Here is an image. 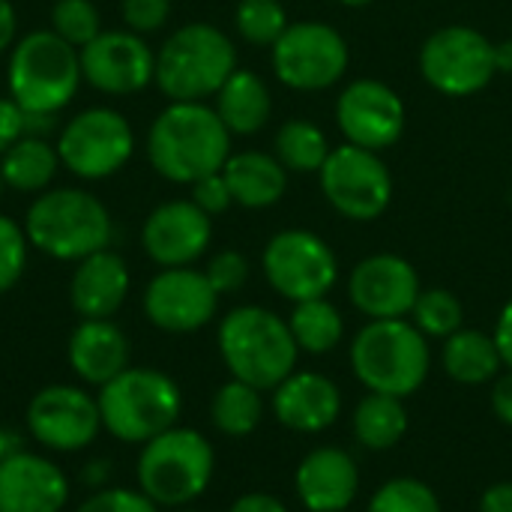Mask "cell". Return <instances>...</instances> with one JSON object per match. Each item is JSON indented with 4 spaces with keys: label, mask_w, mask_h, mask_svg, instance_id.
I'll use <instances>...</instances> for the list:
<instances>
[{
    "label": "cell",
    "mask_w": 512,
    "mask_h": 512,
    "mask_svg": "<svg viewBox=\"0 0 512 512\" xmlns=\"http://www.w3.org/2000/svg\"><path fill=\"white\" fill-rule=\"evenodd\" d=\"M147 156L171 183H195L225 168L231 132L204 102H171L150 126Z\"/></svg>",
    "instance_id": "1"
},
{
    "label": "cell",
    "mask_w": 512,
    "mask_h": 512,
    "mask_svg": "<svg viewBox=\"0 0 512 512\" xmlns=\"http://www.w3.org/2000/svg\"><path fill=\"white\" fill-rule=\"evenodd\" d=\"M351 372L366 393L408 399L423 390L432 372L429 339L411 318L369 321L348 348Z\"/></svg>",
    "instance_id": "2"
},
{
    "label": "cell",
    "mask_w": 512,
    "mask_h": 512,
    "mask_svg": "<svg viewBox=\"0 0 512 512\" xmlns=\"http://www.w3.org/2000/svg\"><path fill=\"white\" fill-rule=\"evenodd\" d=\"M219 357L231 378L258 387L261 393L276 390L291 372H297L300 348L285 318L264 306L231 309L216 333Z\"/></svg>",
    "instance_id": "3"
},
{
    "label": "cell",
    "mask_w": 512,
    "mask_h": 512,
    "mask_svg": "<svg viewBox=\"0 0 512 512\" xmlns=\"http://www.w3.org/2000/svg\"><path fill=\"white\" fill-rule=\"evenodd\" d=\"M216 474L213 444L189 426H171L141 444L135 477L138 489L162 510H183L198 501Z\"/></svg>",
    "instance_id": "4"
},
{
    "label": "cell",
    "mask_w": 512,
    "mask_h": 512,
    "mask_svg": "<svg viewBox=\"0 0 512 512\" xmlns=\"http://www.w3.org/2000/svg\"><path fill=\"white\" fill-rule=\"evenodd\" d=\"M102 429L123 444H147L177 426L183 393L177 381L150 366H129L96 393Z\"/></svg>",
    "instance_id": "5"
},
{
    "label": "cell",
    "mask_w": 512,
    "mask_h": 512,
    "mask_svg": "<svg viewBox=\"0 0 512 512\" xmlns=\"http://www.w3.org/2000/svg\"><path fill=\"white\" fill-rule=\"evenodd\" d=\"M237 69L234 42L213 24L195 21L168 36L156 54V84L171 102H201L216 96Z\"/></svg>",
    "instance_id": "6"
},
{
    "label": "cell",
    "mask_w": 512,
    "mask_h": 512,
    "mask_svg": "<svg viewBox=\"0 0 512 512\" xmlns=\"http://www.w3.org/2000/svg\"><path fill=\"white\" fill-rule=\"evenodd\" d=\"M24 234L39 252L57 261H81L108 249L111 219L90 192L54 189L30 204Z\"/></svg>",
    "instance_id": "7"
},
{
    "label": "cell",
    "mask_w": 512,
    "mask_h": 512,
    "mask_svg": "<svg viewBox=\"0 0 512 512\" xmlns=\"http://www.w3.org/2000/svg\"><path fill=\"white\" fill-rule=\"evenodd\" d=\"M81 60L54 30L27 33L9 57V93L21 111L57 114L75 96Z\"/></svg>",
    "instance_id": "8"
},
{
    "label": "cell",
    "mask_w": 512,
    "mask_h": 512,
    "mask_svg": "<svg viewBox=\"0 0 512 512\" xmlns=\"http://www.w3.org/2000/svg\"><path fill=\"white\" fill-rule=\"evenodd\" d=\"M261 267L270 288L291 303L327 297L339 282L336 252L327 246V240L303 228L279 231L270 237L261 255Z\"/></svg>",
    "instance_id": "9"
},
{
    "label": "cell",
    "mask_w": 512,
    "mask_h": 512,
    "mask_svg": "<svg viewBox=\"0 0 512 512\" xmlns=\"http://www.w3.org/2000/svg\"><path fill=\"white\" fill-rule=\"evenodd\" d=\"M420 72L438 93H480L498 75L495 42L468 24L441 27L420 48Z\"/></svg>",
    "instance_id": "10"
},
{
    "label": "cell",
    "mask_w": 512,
    "mask_h": 512,
    "mask_svg": "<svg viewBox=\"0 0 512 512\" xmlns=\"http://www.w3.org/2000/svg\"><path fill=\"white\" fill-rule=\"evenodd\" d=\"M318 174L324 198L345 219L372 222L393 201V177L375 150L342 144L330 150Z\"/></svg>",
    "instance_id": "11"
},
{
    "label": "cell",
    "mask_w": 512,
    "mask_h": 512,
    "mask_svg": "<svg viewBox=\"0 0 512 512\" xmlns=\"http://www.w3.org/2000/svg\"><path fill=\"white\" fill-rule=\"evenodd\" d=\"M345 36L324 21H297L273 45V69L285 87L327 90L348 69Z\"/></svg>",
    "instance_id": "12"
},
{
    "label": "cell",
    "mask_w": 512,
    "mask_h": 512,
    "mask_svg": "<svg viewBox=\"0 0 512 512\" xmlns=\"http://www.w3.org/2000/svg\"><path fill=\"white\" fill-rule=\"evenodd\" d=\"M132 147V126L111 108L81 111L66 123L57 141L60 162L84 180H102L120 171L129 162Z\"/></svg>",
    "instance_id": "13"
},
{
    "label": "cell",
    "mask_w": 512,
    "mask_h": 512,
    "mask_svg": "<svg viewBox=\"0 0 512 512\" xmlns=\"http://www.w3.org/2000/svg\"><path fill=\"white\" fill-rule=\"evenodd\" d=\"M102 429L99 402L84 387L51 384L27 405V432L51 453L87 450Z\"/></svg>",
    "instance_id": "14"
},
{
    "label": "cell",
    "mask_w": 512,
    "mask_h": 512,
    "mask_svg": "<svg viewBox=\"0 0 512 512\" xmlns=\"http://www.w3.org/2000/svg\"><path fill=\"white\" fill-rule=\"evenodd\" d=\"M219 294L201 270L165 267L144 291V315L165 333H195L213 321Z\"/></svg>",
    "instance_id": "15"
},
{
    "label": "cell",
    "mask_w": 512,
    "mask_h": 512,
    "mask_svg": "<svg viewBox=\"0 0 512 512\" xmlns=\"http://www.w3.org/2000/svg\"><path fill=\"white\" fill-rule=\"evenodd\" d=\"M420 291L423 285L414 264L393 252L363 258L348 276V297L369 321L408 318Z\"/></svg>",
    "instance_id": "16"
},
{
    "label": "cell",
    "mask_w": 512,
    "mask_h": 512,
    "mask_svg": "<svg viewBox=\"0 0 512 512\" xmlns=\"http://www.w3.org/2000/svg\"><path fill=\"white\" fill-rule=\"evenodd\" d=\"M336 123L348 144L378 153L402 138L405 102L384 81L360 78L342 90L336 102Z\"/></svg>",
    "instance_id": "17"
},
{
    "label": "cell",
    "mask_w": 512,
    "mask_h": 512,
    "mask_svg": "<svg viewBox=\"0 0 512 512\" xmlns=\"http://www.w3.org/2000/svg\"><path fill=\"white\" fill-rule=\"evenodd\" d=\"M81 78L102 93H138L156 75V57L138 33L108 30L78 51Z\"/></svg>",
    "instance_id": "18"
},
{
    "label": "cell",
    "mask_w": 512,
    "mask_h": 512,
    "mask_svg": "<svg viewBox=\"0 0 512 512\" xmlns=\"http://www.w3.org/2000/svg\"><path fill=\"white\" fill-rule=\"evenodd\" d=\"M213 237L210 216L192 201H168L159 204L141 231L144 252L165 270V267H189L198 261Z\"/></svg>",
    "instance_id": "19"
},
{
    "label": "cell",
    "mask_w": 512,
    "mask_h": 512,
    "mask_svg": "<svg viewBox=\"0 0 512 512\" xmlns=\"http://www.w3.org/2000/svg\"><path fill=\"white\" fill-rule=\"evenodd\" d=\"M345 399L333 378L321 372H291L270 390V411L276 423L297 435H321L342 417Z\"/></svg>",
    "instance_id": "20"
},
{
    "label": "cell",
    "mask_w": 512,
    "mask_h": 512,
    "mask_svg": "<svg viewBox=\"0 0 512 512\" xmlns=\"http://www.w3.org/2000/svg\"><path fill=\"white\" fill-rule=\"evenodd\" d=\"M294 492L306 512H348L360 495V465L342 447H315L294 471Z\"/></svg>",
    "instance_id": "21"
},
{
    "label": "cell",
    "mask_w": 512,
    "mask_h": 512,
    "mask_svg": "<svg viewBox=\"0 0 512 512\" xmlns=\"http://www.w3.org/2000/svg\"><path fill=\"white\" fill-rule=\"evenodd\" d=\"M66 474L45 456L15 450L0 462V512H63Z\"/></svg>",
    "instance_id": "22"
},
{
    "label": "cell",
    "mask_w": 512,
    "mask_h": 512,
    "mask_svg": "<svg viewBox=\"0 0 512 512\" xmlns=\"http://www.w3.org/2000/svg\"><path fill=\"white\" fill-rule=\"evenodd\" d=\"M66 357L84 384L102 387L129 369V342L111 318H81L69 336Z\"/></svg>",
    "instance_id": "23"
},
{
    "label": "cell",
    "mask_w": 512,
    "mask_h": 512,
    "mask_svg": "<svg viewBox=\"0 0 512 512\" xmlns=\"http://www.w3.org/2000/svg\"><path fill=\"white\" fill-rule=\"evenodd\" d=\"M129 294L126 261L108 249L78 261L69 282V303L81 318H111Z\"/></svg>",
    "instance_id": "24"
},
{
    "label": "cell",
    "mask_w": 512,
    "mask_h": 512,
    "mask_svg": "<svg viewBox=\"0 0 512 512\" xmlns=\"http://www.w3.org/2000/svg\"><path fill=\"white\" fill-rule=\"evenodd\" d=\"M222 177L231 189V198L240 207L249 210H261L276 204L285 189H288V174L285 165L270 156V153H258V150H246L237 156H228Z\"/></svg>",
    "instance_id": "25"
},
{
    "label": "cell",
    "mask_w": 512,
    "mask_h": 512,
    "mask_svg": "<svg viewBox=\"0 0 512 512\" xmlns=\"http://www.w3.org/2000/svg\"><path fill=\"white\" fill-rule=\"evenodd\" d=\"M441 369L450 381L462 387H486L504 372V360L495 345V336L474 327H462L459 333L444 339Z\"/></svg>",
    "instance_id": "26"
},
{
    "label": "cell",
    "mask_w": 512,
    "mask_h": 512,
    "mask_svg": "<svg viewBox=\"0 0 512 512\" xmlns=\"http://www.w3.org/2000/svg\"><path fill=\"white\" fill-rule=\"evenodd\" d=\"M411 429V414L405 399L384 396V393H366L351 414V435L354 441L369 453H387L396 450Z\"/></svg>",
    "instance_id": "27"
},
{
    "label": "cell",
    "mask_w": 512,
    "mask_h": 512,
    "mask_svg": "<svg viewBox=\"0 0 512 512\" xmlns=\"http://www.w3.org/2000/svg\"><path fill=\"white\" fill-rule=\"evenodd\" d=\"M270 111H273L270 90L249 69H234L231 78L216 93V114L231 135H252L264 129Z\"/></svg>",
    "instance_id": "28"
},
{
    "label": "cell",
    "mask_w": 512,
    "mask_h": 512,
    "mask_svg": "<svg viewBox=\"0 0 512 512\" xmlns=\"http://www.w3.org/2000/svg\"><path fill=\"white\" fill-rule=\"evenodd\" d=\"M288 327L294 333L297 348L312 357L333 354L345 339V318H342L339 306L330 303L327 297L294 303V309L288 315Z\"/></svg>",
    "instance_id": "29"
},
{
    "label": "cell",
    "mask_w": 512,
    "mask_h": 512,
    "mask_svg": "<svg viewBox=\"0 0 512 512\" xmlns=\"http://www.w3.org/2000/svg\"><path fill=\"white\" fill-rule=\"evenodd\" d=\"M267 414L264 393L237 378L225 381L210 399V420L225 438H249Z\"/></svg>",
    "instance_id": "30"
},
{
    "label": "cell",
    "mask_w": 512,
    "mask_h": 512,
    "mask_svg": "<svg viewBox=\"0 0 512 512\" xmlns=\"http://www.w3.org/2000/svg\"><path fill=\"white\" fill-rule=\"evenodd\" d=\"M60 165V153L45 144V138H18L0 162V177L6 186L18 192H39L51 183L54 171Z\"/></svg>",
    "instance_id": "31"
},
{
    "label": "cell",
    "mask_w": 512,
    "mask_h": 512,
    "mask_svg": "<svg viewBox=\"0 0 512 512\" xmlns=\"http://www.w3.org/2000/svg\"><path fill=\"white\" fill-rule=\"evenodd\" d=\"M330 156V144L321 126L312 120H288L276 132V159L285 165V171L297 174H315Z\"/></svg>",
    "instance_id": "32"
},
{
    "label": "cell",
    "mask_w": 512,
    "mask_h": 512,
    "mask_svg": "<svg viewBox=\"0 0 512 512\" xmlns=\"http://www.w3.org/2000/svg\"><path fill=\"white\" fill-rule=\"evenodd\" d=\"M408 318L426 339H450L465 327V306L447 288H423Z\"/></svg>",
    "instance_id": "33"
},
{
    "label": "cell",
    "mask_w": 512,
    "mask_h": 512,
    "mask_svg": "<svg viewBox=\"0 0 512 512\" xmlns=\"http://www.w3.org/2000/svg\"><path fill=\"white\" fill-rule=\"evenodd\" d=\"M366 512H444L438 492L417 477H393L381 483Z\"/></svg>",
    "instance_id": "34"
},
{
    "label": "cell",
    "mask_w": 512,
    "mask_h": 512,
    "mask_svg": "<svg viewBox=\"0 0 512 512\" xmlns=\"http://www.w3.org/2000/svg\"><path fill=\"white\" fill-rule=\"evenodd\" d=\"M234 21L240 36L252 45H276L291 24L279 0H240Z\"/></svg>",
    "instance_id": "35"
},
{
    "label": "cell",
    "mask_w": 512,
    "mask_h": 512,
    "mask_svg": "<svg viewBox=\"0 0 512 512\" xmlns=\"http://www.w3.org/2000/svg\"><path fill=\"white\" fill-rule=\"evenodd\" d=\"M51 30L75 48L93 42L99 30V12L90 0H57L51 9Z\"/></svg>",
    "instance_id": "36"
},
{
    "label": "cell",
    "mask_w": 512,
    "mask_h": 512,
    "mask_svg": "<svg viewBox=\"0 0 512 512\" xmlns=\"http://www.w3.org/2000/svg\"><path fill=\"white\" fill-rule=\"evenodd\" d=\"M24 264H27V234L9 216H0V294L21 279Z\"/></svg>",
    "instance_id": "37"
},
{
    "label": "cell",
    "mask_w": 512,
    "mask_h": 512,
    "mask_svg": "<svg viewBox=\"0 0 512 512\" xmlns=\"http://www.w3.org/2000/svg\"><path fill=\"white\" fill-rule=\"evenodd\" d=\"M75 512H159V507L141 489L105 486L99 492H90V498Z\"/></svg>",
    "instance_id": "38"
},
{
    "label": "cell",
    "mask_w": 512,
    "mask_h": 512,
    "mask_svg": "<svg viewBox=\"0 0 512 512\" xmlns=\"http://www.w3.org/2000/svg\"><path fill=\"white\" fill-rule=\"evenodd\" d=\"M204 276H207V282L213 285V291L219 297L222 294H237L249 282V261H246V255H240L234 249H225V252L210 258Z\"/></svg>",
    "instance_id": "39"
},
{
    "label": "cell",
    "mask_w": 512,
    "mask_h": 512,
    "mask_svg": "<svg viewBox=\"0 0 512 512\" xmlns=\"http://www.w3.org/2000/svg\"><path fill=\"white\" fill-rule=\"evenodd\" d=\"M192 204H198L207 216H219V213H225L234 204L231 189H228L222 171L207 174V177L192 183Z\"/></svg>",
    "instance_id": "40"
},
{
    "label": "cell",
    "mask_w": 512,
    "mask_h": 512,
    "mask_svg": "<svg viewBox=\"0 0 512 512\" xmlns=\"http://www.w3.org/2000/svg\"><path fill=\"white\" fill-rule=\"evenodd\" d=\"M168 0H123V18L135 33L159 30L168 18Z\"/></svg>",
    "instance_id": "41"
},
{
    "label": "cell",
    "mask_w": 512,
    "mask_h": 512,
    "mask_svg": "<svg viewBox=\"0 0 512 512\" xmlns=\"http://www.w3.org/2000/svg\"><path fill=\"white\" fill-rule=\"evenodd\" d=\"M24 138V111L15 99H0V156Z\"/></svg>",
    "instance_id": "42"
},
{
    "label": "cell",
    "mask_w": 512,
    "mask_h": 512,
    "mask_svg": "<svg viewBox=\"0 0 512 512\" xmlns=\"http://www.w3.org/2000/svg\"><path fill=\"white\" fill-rule=\"evenodd\" d=\"M489 402H492V414L512 429V369L501 372L495 381H492V393H489Z\"/></svg>",
    "instance_id": "43"
},
{
    "label": "cell",
    "mask_w": 512,
    "mask_h": 512,
    "mask_svg": "<svg viewBox=\"0 0 512 512\" xmlns=\"http://www.w3.org/2000/svg\"><path fill=\"white\" fill-rule=\"evenodd\" d=\"M228 512H291L285 507V501H279L276 495H270V492H246V495H240Z\"/></svg>",
    "instance_id": "44"
},
{
    "label": "cell",
    "mask_w": 512,
    "mask_h": 512,
    "mask_svg": "<svg viewBox=\"0 0 512 512\" xmlns=\"http://www.w3.org/2000/svg\"><path fill=\"white\" fill-rule=\"evenodd\" d=\"M477 512H512V480H501L483 489Z\"/></svg>",
    "instance_id": "45"
},
{
    "label": "cell",
    "mask_w": 512,
    "mask_h": 512,
    "mask_svg": "<svg viewBox=\"0 0 512 512\" xmlns=\"http://www.w3.org/2000/svg\"><path fill=\"white\" fill-rule=\"evenodd\" d=\"M495 345L501 351V360H504V369H512V300L504 303L501 315H498V324H495Z\"/></svg>",
    "instance_id": "46"
},
{
    "label": "cell",
    "mask_w": 512,
    "mask_h": 512,
    "mask_svg": "<svg viewBox=\"0 0 512 512\" xmlns=\"http://www.w3.org/2000/svg\"><path fill=\"white\" fill-rule=\"evenodd\" d=\"M108 477H111L108 459H93V462H87V465H84V474H81L84 486H90L93 492L105 489V486H108Z\"/></svg>",
    "instance_id": "47"
},
{
    "label": "cell",
    "mask_w": 512,
    "mask_h": 512,
    "mask_svg": "<svg viewBox=\"0 0 512 512\" xmlns=\"http://www.w3.org/2000/svg\"><path fill=\"white\" fill-rule=\"evenodd\" d=\"M12 39H15V9L9 0H0V51L9 48Z\"/></svg>",
    "instance_id": "48"
},
{
    "label": "cell",
    "mask_w": 512,
    "mask_h": 512,
    "mask_svg": "<svg viewBox=\"0 0 512 512\" xmlns=\"http://www.w3.org/2000/svg\"><path fill=\"white\" fill-rule=\"evenodd\" d=\"M495 60H498V72H512V42L495 45Z\"/></svg>",
    "instance_id": "49"
},
{
    "label": "cell",
    "mask_w": 512,
    "mask_h": 512,
    "mask_svg": "<svg viewBox=\"0 0 512 512\" xmlns=\"http://www.w3.org/2000/svg\"><path fill=\"white\" fill-rule=\"evenodd\" d=\"M15 444H18V441H15V435H12L9 429H3V426H0V462H3L9 453H15V450H18Z\"/></svg>",
    "instance_id": "50"
},
{
    "label": "cell",
    "mask_w": 512,
    "mask_h": 512,
    "mask_svg": "<svg viewBox=\"0 0 512 512\" xmlns=\"http://www.w3.org/2000/svg\"><path fill=\"white\" fill-rule=\"evenodd\" d=\"M336 3H342V6H369V3H375V0H336Z\"/></svg>",
    "instance_id": "51"
},
{
    "label": "cell",
    "mask_w": 512,
    "mask_h": 512,
    "mask_svg": "<svg viewBox=\"0 0 512 512\" xmlns=\"http://www.w3.org/2000/svg\"><path fill=\"white\" fill-rule=\"evenodd\" d=\"M174 512H198V510H189V507H183V510H174Z\"/></svg>",
    "instance_id": "52"
},
{
    "label": "cell",
    "mask_w": 512,
    "mask_h": 512,
    "mask_svg": "<svg viewBox=\"0 0 512 512\" xmlns=\"http://www.w3.org/2000/svg\"><path fill=\"white\" fill-rule=\"evenodd\" d=\"M3 186H6V183H3V177H0V195H3Z\"/></svg>",
    "instance_id": "53"
}]
</instances>
